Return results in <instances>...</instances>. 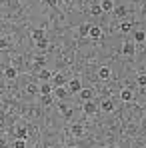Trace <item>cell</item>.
<instances>
[{
  "mask_svg": "<svg viewBox=\"0 0 146 148\" xmlns=\"http://www.w3.org/2000/svg\"><path fill=\"white\" fill-rule=\"evenodd\" d=\"M28 92H32V94H34V92H40V88H36L34 84H30V86H28Z\"/></svg>",
  "mask_w": 146,
  "mask_h": 148,
  "instance_id": "f1b7e54d",
  "label": "cell"
},
{
  "mask_svg": "<svg viewBox=\"0 0 146 148\" xmlns=\"http://www.w3.org/2000/svg\"><path fill=\"white\" fill-rule=\"evenodd\" d=\"M16 74H18V70H16L14 66H10V68H6V70H4V76H6L8 80H14V78H16Z\"/></svg>",
  "mask_w": 146,
  "mask_h": 148,
  "instance_id": "5bb4252c",
  "label": "cell"
},
{
  "mask_svg": "<svg viewBox=\"0 0 146 148\" xmlns=\"http://www.w3.org/2000/svg\"><path fill=\"white\" fill-rule=\"evenodd\" d=\"M114 14H116L118 18H124V16H126V8H124V6H116V8H114Z\"/></svg>",
  "mask_w": 146,
  "mask_h": 148,
  "instance_id": "44dd1931",
  "label": "cell"
},
{
  "mask_svg": "<svg viewBox=\"0 0 146 148\" xmlns=\"http://www.w3.org/2000/svg\"><path fill=\"white\" fill-rule=\"evenodd\" d=\"M90 28H92L90 24H82L78 28V34H80V36H90Z\"/></svg>",
  "mask_w": 146,
  "mask_h": 148,
  "instance_id": "2e32d148",
  "label": "cell"
},
{
  "mask_svg": "<svg viewBox=\"0 0 146 148\" xmlns=\"http://www.w3.org/2000/svg\"><path fill=\"white\" fill-rule=\"evenodd\" d=\"M100 36H102V30H100V26H92V28H90V38H92V40H98Z\"/></svg>",
  "mask_w": 146,
  "mask_h": 148,
  "instance_id": "4fadbf2b",
  "label": "cell"
},
{
  "mask_svg": "<svg viewBox=\"0 0 146 148\" xmlns=\"http://www.w3.org/2000/svg\"><path fill=\"white\" fill-rule=\"evenodd\" d=\"M130 28H132V24H130V22H126V20H122L120 26H118V30H120V32H130Z\"/></svg>",
  "mask_w": 146,
  "mask_h": 148,
  "instance_id": "d6986e66",
  "label": "cell"
},
{
  "mask_svg": "<svg viewBox=\"0 0 146 148\" xmlns=\"http://www.w3.org/2000/svg\"><path fill=\"white\" fill-rule=\"evenodd\" d=\"M132 98H134L132 90H122V92H120V100H122V102H130Z\"/></svg>",
  "mask_w": 146,
  "mask_h": 148,
  "instance_id": "9a60e30c",
  "label": "cell"
},
{
  "mask_svg": "<svg viewBox=\"0 0 146 148\" xmlns=\"http://www.w3.org/2000/svg\"><path fill=\"white\" fill-rule=\"evenodd\" d=\"M78 94H80V98L84 100V102H86V100H92V90H90V88H82Z\"/></svg>",
  "mask_w": 146,
  "mask_h": 148,
  "instance_id": "8fae6325",
  "label": "cell"
},
{
  "mask_svg": "<svg viewBox=\"0 0 146 148\" xmlns=\"http://www.w3.org/2000/svg\"><path fill=\"white\" fill-rule=\"evenodd\" d=\"M36 48L42 50V52H46V50H48V42H46V38H44V40H38V42H36Z\"/></svg>",
  "mask_w": 146,
  "mask_h": 148,
  "instance_id": "ffe728a7",
  "label": "cell"
},
{
  "mask_svg": "<svg viewBox=\"0 0 146 148\" xmlns=\"http://www.w3.org/2000/svg\"><path fill=\"white\" fill-rule=\"evenodd\" d=\"M42 104H44V106H50V104H52V96H50V94L42 96Z\"/></svg>",
  "mask_w": 146,
  "mask_h": 148,
  "instance_id": "83f0119b",
  "label": "cell"
},
{
  "mask_svg": "<svg viewBox=\"0 0 146 148\" xmlns=\"http://www.w3.org/2000/svg\"><path fill=\"white\" fill-rule=\"evenodd\" d=\"M138 86L146 88V74H140V76H138Z\"/></svg>",
  "mask_w": 146,
  "mask_h": 148,
  "instance_id": "4316f807",
  "label": "cell"
},
{
  "mask_svg": "<svg viewBox=\"0 0 146 148\" xmlns=\"http://www.w3.org/2000/svg\"><path fill=\"white\" fill-rule=\"evenodd\" d=\"M46 4H48V6H56V4H58V0H46Z\"/></svg>",
  "mask_w": 146,
  "mask_h": 148,
  "instance_id": "f546056e",
  "label": "cell"
},
{
  "mask_svg": "<svg viewBox=\"0 0 146 148\" xmlns=\"http://www.w3.org/2000/svg\"><path fill=\"white\" fill-rule=\"evenodd\" d=\"M100 6H102L104 12H114V8H116V6H114V0H102Z\"/></svg>",
  "mask_w": 146,
  "mask_h": 148,
  "instance_id": "8992f818",
  "label": "cell"
},
{
  "mask_svg": "<svg viewBox=\"0 0 146 148\" xmlns=\"http://www.w3.org/2000/svg\"><path fill=\"white\" fill-rule=\"evenodd\" d=\"M146 40V32L144 30H136L134 32V42H144Z\"/></svg>",
  "mask_w": 146,
  "mask_h": 148,
  "instance_id": "e0dca14e",
  "label": "cell"
},
{
  "mask_svg": "<svg viewBox=\"0 0 146 148\" xmlns=\"http://www.w3.org/2000/svg\"><path fill=\"white\" fill-rule=\"evenodd\" d=\"M142 16H144V18H146V4H144V6H142Z\"/></svg>",
  "mask_w": 146,
  "mask_h": 148,
  "instance_id": "4dcf8cb0",
  "label": "cell"
},
{
  "mask_svg": "<svg viewBox=\"0 0 146 148\" xmlns=\"http://www.w3.org/2000/svg\"><path fill=\"white\" fill-rule=\"evenodd\" d=\"M44 62H46V58H44V56H38V58L34 60V66H36V68H42Z\"/></svg>",
  "mask_w": 146,
  "mask_h": 148,
  "instance_id": "603a6c76",
  "label": "cell"
},
{
  "mask_svg": "<svg viewBox=\"0 0 146 148\" xmlns=\"http://www.w3.org/2000/svg\"><path fill=\"white\" fill-rule=\"evenodd\" d=\"M64 84H68L66 78H64L62 74H54V88H60V86H64Z\"/></svg>",
  "mask_w": 146,
  "mask_h": 148,
  "instance_id": "ba28073f",
  "label": "cell"
},
{
  "mask_svg": "<svg viewBox=\"0 0 146 148\" xmlns=\"http://www.w3.org/2000/svg\"><path fill=\"white\" fill-rule=\"evenodd\" d=\"M122 52H124V56H134V54H136V44H134V40H132V42H124Z\"/></svg>",
  "mask_w": 146,
  "mask_h": 148,
  "instance_id": "7a4b0ae2",
  "label": "cell"
},
{
  "mask_svg": "<svg viewBox=\"0 0 146 148\" xmlns=\"http://www.w3.org/2000/svg\"><path fill=\"white\" fill-rule=\"evenodd\" d=\"M110 68H108V66H102V68H100V70H98V78H100V80H108V78H110Z\"/></svg>",
  "mask_w": 146,
  "mask_h": 148,
  "instance_id": "9c48e42d",
  "label": "cell"
},
{
  "mask_svg": "<svg viewBox=\"0 0 146 148\" xmlns=\"http://www.w3.org/2000/svg\"><path fill=\"white\" fill-rule=\"evenodd\" d=\"M32 38L38 42V40H44L46 38V32H44V28H36L34 32H32Z\"/></svg>",
  "mask_w": 146,
  "mask_h": 148,
  "instance_id": "52a82bcc",
  "label": "cell"
},
{
  "mask_svg": "<svg viewBox=\"0 0 146 148\" xmlns=\"http://www.w3.org/2000/svg\"><path fill=\"white\" fill-rule=\"evenodd\" d=\"M100 110H102V112H112V110H114V104H112L110 100H104V102L100 104Z\"/></svg>",
  "mask_w": 146,
  "mask_h": 148,
  "instance_id": "7c38bea8",
  "label": "cell"
},
{
  "mask_svg": "<svg viewBox=\"0 0 146 148\" xmlns=\"http://www.w3.org/2000/svg\"><path fill=\"white\" fill-rule=\"evenodd\" d=\"M102 12H104V10H102V6H100V4H92V14H94V16L102 14Z\"/></svg>",
  "mask_w": 146,
  "mask_h": 148,
  "instance_id": "cb8c5ba5",
  "label": "cell"
},
{
  "mask_svg": "<svg viewBox=\"0 0 146 148\" xmlns=\"http://www.w3.org/2000/svg\"><path fill=\"white\" fill-rule=\"evenodd\" d=\"M12 148H26V140L16 138V140H14V144H12Z\"/></svg>",
  "mask_w": 146,
  "mask_h": 148,
  "instance_id": "7402d4cb",
  "label": "cell"
},
{
  "mask_svg": "<svg viewBox=\"0 0 146 148\" xmlns=\"http://www.w3.org/2000/svg\"><path fill=\"white\" fill-rule=\"evenodd\" d=\"M66 88L70 90V94H72V92H80V90H82V82H80L78 78H72V80H68Z\"/></svg>",
  "mask_w": 146,
  "mask_h": 148,
  "instance_id": "6da1fadb",
  "label": "cell"
},
{
  "mask_svg": "<svg viewBox=\"0 0 146 148\" xmlns=\"http://www.w3.org/2000/svg\"><path fill=\"white\" fill-rule=\"evenodd\" d=\"M72 134L74 136H82V134H84V126H82V124H74L72 126Z\"/></svg>",
  "mask_w": 146,
  "mask_h": 148,
  "instance_id": "ac0fdd59",
  "label": "cell"
},
{
  "mask_svg": "<svg viewBox=\"0 0 146 148\" xmlns=\"http://www.w3.org/2000/svg\"><path fill=\"white\" fill-rule=\"evenodd\" d=\"M68 94H70V90H68V88H64V86H60V88H54V96H56L58 100H64L66 96H68Z\"/></svg>",
  "mask_w": 146,
  "mask_h": 148,
  "instance_id": "277c9868",
  "label": "cell"
},
{
  "mask_svg": "<svg viewBox=\"0 0 146 148\" xmlns=\"http://www.w3.org/2000/svg\"><path fill=\"white\" fill-rule=\"evenodd\" d=\"M52 92H54V88L50 86L48 82H42V86H40V94L46 96V94H52Z\"/></svg>",
  "mask_w": 146,
  "mask_h": 148,
  "instance_id": "30bf717a",
  "label": "cell"
},
{
  "mask_svg": "<svg viewBox=\"0 0 146 148\" xmlns=\"http://www.w3.org/2000/svg\"><path fill=\"white\" fill-rule=\"evenodd\" d=\"M36 76H38V78H40V80H42V82H46V80H50V78H52V76H54V72H50L48 68H40V70H38V74H36Z\"/></svg>",
  "mask_w": 146,
  "mask_h": 148,
  "instance_id": "5b68a950",
  "label": "cell"
},
{
  "mask_svg": "<svg viewBox=\"0 0 146 148\" xmlns=\"http://www.w3.org/2000/svg\"><path fill=\"white\" fill-rule=\"evenodd\" d=\"M18 138H22V140H28V132H26V128H18Z\"/></svg>",
  "mask_w": 146,
  "mask_h": 148,
  "instance_id": "484cf974",
  "label": "cell"
},
{
  "mask_svg": "<svg viewBox=\"0 0 146 148\" xmlns=\"http://www.w3.org/2000/svg\"><path fill=\"white\" fill-rule=\"evenodd\" d=\"M82 110H84V114H88V116H90V114H94V112L98 110V106L92 102V100H86V102H84V106H82Z\"/></svg>",
  "mask_w": 146,
  "mask_h": 148,
  "instance_id": "3957f363",
  "label": "cell"
},
{
  "mask_svg": "<svg viewBox=\"0 0 146 148\" xmlns=\"http://www.w3.org/2000/svg\"><path fill=\"white\" fill-rule=\"evenodd\" d=\"M60 110H62V114H64L66 118H70V116H72V108H68V106H60Z\"/></svg>",
  "mask_w": 146,
  "mask_h": 148,
  "instance_id": "d4e9b609",
  "label": "cell"
}]
</instances>
